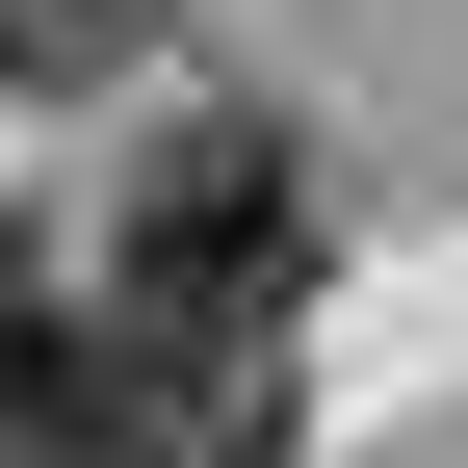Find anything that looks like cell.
Here are the masks:
<instances>
[{
	"instance_id": "cell-1",
	"label": "cell",
	"mask_w": 468,
	"mask_h": 468,
	"mask_svg": "<svg viewBox=\"0 0 468 468\" xmlns=\"http://www.w3.org/2000/svg\"><path fill=\"white\" fill-rule=\"evenodd\" d=\"M104 286L183 313V338H286V313L338 286V183H313V131H286V104H183V131L131 156V208H104Z\"/></svg>"
},
{
	"instance_id": "cell-2",
	"label": "cell",
	"mask_w": 468,
	"mask_h": 468,
	"mask_svg": "<svg viewBox=\"0 0 468 468\" xmlns=\"http://www.w3.org/2000/svg\"><path fill=\"white\" fill-rule=\"evenodd\" d=\"M0 468H131V286L0 234Z\"/></svg>"
},
{
	"instance_id": "cell-3",
	"label": "cell",
	"mask_w": 468,
	"mask_h": 468,
	"mask_svg": "<svg viewBox=\"0 0 468 468\" xmlns=\"http://www.w3.org/2000/svg\"><path fill=\"white\" fill-rule=\"evenodd\" d=\"M313 417H286V338H183L131 313V468H286Z\"/></svg>"
},
{
	"instance_id": "cell-4",
	"label": "cell",
	"mask_w": 468,
	"mask_h": 468,
	"mask_svg": "<svg viewBox=\"0 0 468 468\" xmlns=\"http://www.w3.org/2000/svg\"><path fill=\"white\" fill-rule=\"evenodd\" d=\"M0 79H131V0H0Z\"/></svg>"
}]
</instances>
